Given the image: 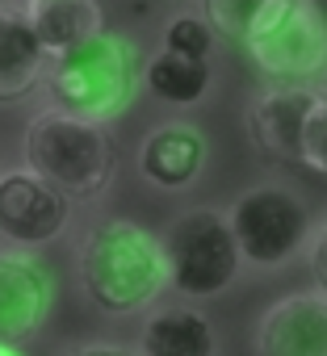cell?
Segmentation results:
<instances>
[{
    "label": "cell",
    "instance_id": "cell-11",
    "mask_svg": "<svg viewBox=\"0 0 327 356\" xmlns=\"http://www.w3.org/2000/svg\"><path fill=\"white\" fill-rule=\"evenodd\" d=\"M206 159H210V143L189 122H164L138 143V176L164 193L189 189L206 172Z\"/></svg>",
    "mask_w": 327,
    "mask_h": 356
},
{
    "label": "cell",
    "instance_id": "cell-2",
    "mask_svg": "<svg viewBox=\"0 0 327 356\" xmlns=\"http://www.w3.org/2000/svg\"><path fill=\"white\" fill-rule=\"evenodd\" d=\"M143 67H147V59L134 38H126L118 30H101L88 42H80L47 63V72H42L47 109L109 126L113 118H122L134 105V97L143 88Z\"/></svg>",
    "mask_w": 327,
    "mask_h": 356
},
{
    "label": "cell",
    "instance_id": "cell-20",
    "mask_svg": "<svg viewBox=\"0 0 327 356\" xmlns=\"http://www.w3.org/2000/svg\"><path fill=\"white\" fill-rule=\"evenodd\" d=\"M67 356H138V352H134V348H126V343L97 339V343H80V348H72Z\"/></svg>",
    "mask_w": 327,
    "mask_h": 356
},
{
    "label": "cell",
    "instance_id": "cell-22",
    "mask_svg": "<svg viewBox=\"0 0 327 356\" xmlns=\"http://www.w3.org/2000/svg\"><path fill=\"white\" fill-rule=\"evenodd\" d=\"M22 5H30V0H22Z\"/></svg>",
    "mask_w": 327,
    "mask_h": 356
},
{
    "label": "cell",
    "instance_id": "cell-9",
    "mask_svg": "<svg viewBox=\"0 0 327 356\" xmlns=\"http://www.w3.org/2000/svg\"><path fill=\"white\" fill-rule=\"evenodd\" d=\"M323 97L319 84H273L264 92L252 97L248 105V134L252 143L281 163L298 168V151H302V126L314 109V101Z\"/></svg>",
    "mask_w": 327,
    "mask_h": 356
},
{
    "label": "cell",
    "instance_id": "cell-7",
    "mask_svg": "<svg viewBox=\"0 0 327 356\" xmlns=\"http://www.w3.org/2000/svg\"><path fill=\"white\" fill-rule=\"evenodd\" d=\"M72 227V197H63L30 163L0 172V239L9 248H47Z\"/></svg>",
    "mask_w": 327,
    "mask_h": 356
},
{
    "label": "cell",
    "instance_id": "cell-5",
    "mask_svg": "<svg viewBox=\"0 0 327 356\" xmlns=\"http://www.w3.org/2000/svg\"><path fill=\"white\" fill-rule=\"evenodd\" d=\"M248 59L273 84H314L327 76V13L319 0H269L244 38Z\"/></svg>",
    "mask_w": 327,
    "mask_h": 356
},
{
    "label": "cell",
    "instance_id": "cell-10",
    "mask_svg": "<svg viewBox=\"0 0 327 356\" xmlns=\"http://www.w3.org/2000/svg\"><path fill=\"white\" fill-rule=\"evenodd\" d=\"M256 356H327V293L302 289L273 302L256 323Z\"/></svg>",
    "mask_w": 327,
    "mask_h": 356
},
{
    "label": "cell",
    "instance_id": "cell-3",
    "mask_svg": "<svg viewBox=\"0 0 327 356\" xmlns=\"http://www.w3.org/2000/svg\"><path fill=\"white\" fill-rule=\"evenodd\" d=\"M22 151H26V163L72 202H97L118 172L109 126L84 122L59 109H42L38 118H30Z\"/></svg>",
    "mask_w": 327,
    "mask_h": 356
},
{
    "label": "cell",
    "instance_id": "cell-16",
    "mask_svg": "<svg viewBox=\"0 0 327 356\" xmlns=\"http://www.w3.org/2000/svg\"><path fill=\"white\" fill-rule=\"evenodd\" d=\"M264 5L269 0H202V17L214 26V34H223V38L244 47L248 30H252V22L260 17Z\"/></svg>",
    "mask_w": 327,
    "mask_h": 356
},
{
    "label": "cell",
    "instance_id": "cell-1",
    "mask_svg": "<svg viewBox=\"0 0 327 356\" xmlns=\"http://www.w3.org/2000/svg\"><path fill=\"white\" fill-rule=\"evenodd\" d=\"M76 277L84 298L109 318L151 310L168 289L164 239L134 218H101L80 235Z\"/></svg>",
    "mask_w": 327,
    "mask_h": 356
},
{
    "label": "cell",
    "instance_id": "cell-19",
    "mask_svg": "<svg viewBox=\"0 0 327 356\" xmlns=\"http://www.w3.org/2000/svg\"><path fill=\"white\" fill-rule=\"evenodd\" d=\"M306 264H310V277H314V289L327 293V222H319L306 239Z\"/></svg>",
    "mask_w": 327,
    "mask_h": 356
},
{
    "label": "cell",
    "instance_id": "cell-15",
    "mask_svg": "<svg viewBox=\"0 0 327 356\" xmlns=\"http://www.w3.org/2000/svg\"><path fill=\"white\" fill-rule=\"evenodd\" d=\"M143 88L164 101V105H177V109H193L210 97L214 88V67L210 59H189V55H173V51H159L155 59H147L143 67Z\"/></svg>",
    "mask_w": 327,
    "mask_h": 356
},
{
    "label": "cell",
    "instance_id": "cell-14",
    "mask_svg": "<svg viewBox=\"0 0 327 356\" xmlns=\"http://www.w3.org/2000/svg\"><path fill=\"white\" fill-rule=\"evenodd\" d=\"M26 13H30V26H34V34L51 59L105 30L97 0H30Z\"/></svg>",
    "mask_w": 327,
    "mask_h": 356
},
{
    "label": "cell",
    "instance_id": "cell-18",
    "mask_svg": "<svg viewBox=\"0 0 327 356\" xmlns=\"http://www.w3.org/2000/svg\"><path fill=\"white\" fill-rule=\"evenodd\" d=\"M298 168L314 172L327 181V92L314 101L306 126H302V151H298Z\"/></svg>",
    "mask_w": 327,
    "mask_h": 356
},
{
    "label": "cell",
    "instance_id": "cell-12",
    "mask_svg": "<svg viewBox=\"0 0 327 356\" xmlns=\"http://www.w3.org/2000/svg\"><path fill=\"white\" fill-rule=\"evenodd\" d=\"M47 63L51 55L34 34L26 5L0 0V105H13L38 92Z\"/></svg>",
    "mask_w": 327,
    "mask_h": 356
},
{
    "label": "cell",
    "instance_id": "cell-17",
    "mask_svg": "<svg viewBox=\"0 0 327 356\" xmlns=\"http://www.w3.org/2000/svg\"><path fill=\"white\" fill-rule=\"evenodd\" d=\"M164 51L189 55V59H210L214 55V26L198 13H181L164 30Z\"/></svg>",
    "mask_w": 327,
    "mask_h": 356
},
{
    "label": "cell",
    "instance_id": "cell-13",
    "mask_svg": "<svg viewBox=\"0 0 327 356\" xmlns=\"http://www.w3.org/2000/svg\"><path fill=\"white\" fill-rule=\"evenodd\" d=\"M138 356H218L214 323L193 306H151L138 327Z\"/></svg>",
    "mask_w": 327,
    "mask_h": 356
},
{
    "label": "cell",
    "instance_id": "cell-4",
    "mask_svg": "<svg viewBox=\"0 0 327 356\" xmlns=\"http://www.w3.org/2000/svg\"><path fill=\"white\" fill-rule=\"evenodd\" d=\"M159 239H164V260H168V289H177L185 302L223 298L239 281L244 252L235 243L227 210L193 206L177 214Z\"/></svg>",
    "mask_w": 327,
    "mask_h": 356
},
{
    "label": "cell",
    "instance_id": "cell-21",
    "mask_svg": "<svg viewBox=\"0 0 327 356\" xmlns=\"http://www.w3.org/2000/svg\"><path fill=\"white\" fill-rule=\"evenodd\" d=\"M0 356H22L17 348H9V343H0Z\"/></svg>",
    "mask_w": 327,
    "mask_h": 356
},
{
    "label": "cell",
    "instance_id": "cell-6",
    "mask_svg": "<svg viewBox=\"0 0 327 356\" xmlns=\"http://www.w3.org/2000/svg\"><path fill=\"white\" fill-rule=\"evenodd\" d=\"M227 222L252 268H285L306 252L310 214L298 193L285 185H252L227 206Z\"/></svg>",
    "mask_w": 327,
    "mask_h": 356
},
{
    "label": "cell",
    "instance_id": "cell-8",
    "mask_svg": "<svg viewBox=\"0 0 327 356\" xmlns=\"http://www.w3.org/2000/svg\"><path fill=\"white\" fill-rule=\"evenodd\" d=\"M55 310V273L30 248H0V343H30Z\"/></svg>",
    "mask_w": 327,
    "mask_h": 356
}]
</instances>
